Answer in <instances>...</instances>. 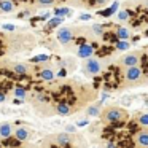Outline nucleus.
<instances>
[{
	"mask_svg": "<svg viewBox=\"0 0 148 148\" xmlns=\"http://www.w3.org/2000/svg\"><path fill=\"white\" fill-rule=\"evenodd\" d=\"M102 35H103V40H105V42H115V43L118 42V37L113 32H103Z\"/></svg>",
	"mask_w": 148,
	"mask_h": 148,
	"instance_id": "21",
	"label": "nucleus"
},
{
	"mask_svg": "<svg viewBox=\"0 0 148 148\" xmlns=\"http://www.w3.org/2000/svg\"><path fill=\"white\" fill-rule=\"evenodd\" d=\"M62 21H64V18H59V16H56V18H53V19H49L48 21V29H53V27H58V26H61L62 24Z\"/></svg>",
	"mask_w": 148,
	"mask_h": 148,
	"instance_id": "18",
	"label": "nucleus"
},
{
	"mask_svg": "<svg viewBox=\"0 0 148 148\" xmlns=\"http://www.w3.org/2000/svg\"><path fill=\"white\" fill-rule=\"evenodd\" d=\"M84 72L89 75H97L100 72V64L97 59H88L84 62Z\"/></svg>",
	"mask_w": 148,
	"mask_h": 148,
	"instance_id": "3",
	"label": "nucleus"
},
{
	"mask_svg": "<svg viewBox=\"0 0 148 148\" xmlns=\"http://www.w3.org/2000/svg\"><path fill=\"white\" fill-rule=\"evenodd\" d=\"M3 30H14L13 24H3Z\"/></svg>",
	"mask_w": 148,
	"mask_h": 148,
	"instance_id": "29",
	"label": "nucleus"
},
{
	"mask_svg": "<svg viewBox=\"0 0 148 148\" xmlns=\"http://www.w3.org/2000/svg\"><path fill=\"white\" fill-rule=\"evenodd\" d=\"M116 10H118V2H113V5H112V7H110V8H107V10H102L99 14H100V16H103V18H110V16H112V14L115 13Z\"/></svg>",
	"mask_w": 148,
	"mask_h": 148,
	"instance_id": "12",
	"label": "nucleus"
},
{
	"mask_svg": "<svg viewBox=\"0 0 148 148\" xmlns=\"http://www.w3.org/2000/svg\"><path fill=\"white\" fill-rule=\"evenodd\" d=\"M56 142H58L59 147H67L70 143V137H69V134H59L56 137Z\"/></svg>",
	"mask_w": 148,
	"mask_h": 148,
	"instance_id": "14",
	"label": "nucleus"
},
{
	"mask_svg": "<svg viewBox=\"0 0 148 148\" xmlns=\"http://www.w3.org/2000/svg\"><path fill=\"white\" fill-rule=\"evenodd\" d=\"M26 94H27V89H26V88H23L21 84L14 88V96H16L18 99H24V97H26Z\"/></svg>",
	"mask_w": 148,
	"mask_h": 148,
	"instance_id": "19",
	"label": "nucleus"
},
{
	"mask_svg": "<svg viewBox=\"0 0 148 148\" xmlns=\"http://www.w3.org/2000/svg\"><path fill=\"white\" fill-rule=\"evenodd\" d=\"M80 19H81V21H88V19H91V16H89V14H81Z\"/></svg>",
	"mask_w": 148,
	"mask_h": 148,
	"instance_id": "32",
	"label": "nucleus"
},
{
	"mask_svg": "<svg viewBox=\"0 0 148 148\" xmlns=\"http://www.w3.org/2000/svg\"><path fill=\"white\" fill-rule=\"evenodd\" d=\"M72 38H73V34H72L70 29H67V27H61V29H59V32H58V40L62 43V45L69 43Z\"/></svg>",
	"mask_w": 148,
	"mask_h": 148,
	"instance_id": "5",
	"label": "nucleus"
},
{
	"mask_svg": "<svg viewBox=\"0 0 148 148\" xmlns=\"http://www.w3.org/2000/svg\"><path fill=\"white\" fill-rule=\"evenodd\" d=\"M11 135H13V127H11V124L5 123V124L0 126V137L2 138H10Z\"/></svg>",
	"mask_w": 148,
	"mask_h": 148,
	"instance_id": "8",
	"label": "nucleus"
},
{
	"mask_svg": "<svg viewBox=\"0 0 148 148\" xmlns=\"http://www.w3.org/2000/svg\"><path fill=\"white\" fill-rule=\"evenodd\" d=\"M88 124V119H81V121L77 123V126H86Z\"/></svg>",
	"mask_w": 148,
	"mask_h": 148,
	"instance_id": "33",
	"label": "nucleus"
},
{
	"mask_svg": "<svg viewBox=\"0 0 148 148\" xmlns=\"http://www.w3.org/2000/svg\"><path fill=\"white\" fill-rule=\"evenodd\" d=\"M23 2H27V0H14V3H23Z\"/></svg>",
	"mask_w": 148,
	"mask_h": 148,
	"instance_id": "36",
	"label": "nucleus"
},
{
	"mask_svg": "<svg viewBox=\"0 0 148 148\" xmlns=\"http://www.w3.org/2000/svg\"><path fill=\"white\" fill-rule=\"evenodd\" d=\"M13 72L21 77V75H26L27 73V67L24 64H16V65H13Z\"/></svg>",
	"mask_w": 148,
	"mask_h": 148,
	"instance_id": "17",
	"label": "nucleus"
},
{
	"mask_svg": "<svg viewBox=\"0 0 148 148\" xmlns=\"http://www.w3.org/2000/svg\"><path fill=\"white\" fill-rule=\"evenodd\" d=\"M0 10L5 11V13L11 11L13 10V2H10V0H0Z\"/></svg>",
	"mask_w": 148,
	"mask_h": 148,
	"instance_id": "16",
	"label": "nucleus"
},
{
	"mask_svg": "<svg viewBox=\"0 0 148 148\" xmlns=\"http://www.w3.org/2000/svg\"><path fill=\"white\" fill-rule=\"evenodd\" d=\"M138 64V56L137 54H127L123 58V65L126 67H134V65Z\"/></svg>",
	"mask_w": 148,
	"mask_h": 148,
	"instance_id": "7",
	"label": "nucleus"
},
{
	"mask_svg": "<svg viewBox=\"0 0 148 148\" xmlns=\"http://www.w3.org/2000/svg\"><path fill=\"white\" fill-rule=\"evenodd\" d=\"M92 30H94V34H97V35H102L103 34V26L102 24H94Z\"/></svg>",
	"mask_w": 148,
	"mask_h": 148,
	"instance_id": "26",
	"label": "nucleus"
},
{
	"mask_svg": "<svg viewBox=\"0 0 148 148\" xmlns=\"http://www.w3.org/2000/svg\"><path fill=\"white\" fill-rule=\"evenodd\" d=\"M118 18H119V19H121V21H126V19H129L127 10H126V11H119V13H118Z\"/></svg>",
	"mask_w": 148,
	"mask_h": 148,
	"instance_id": "27",
	"label": "nucleus"
},
{
	"mask_svg": "<svg viewBox=\"0 0 148 148\" xmlns=\"http://www.w3.org/2000/svg\"><path fill=\"white\" fill-rule=\"evenodd\" d=\"M65 131H67V132H77V127H75V126H72V124H69L67 127H65Z\"/></svg>",
	"mask_w": 148,
	"mask_h": 148,
	"instance_id": "28",
	"label": "nucleus"
},
{
	"mask_svg": "<svg viewBox=\"0 0 148 148\" xmlns=\"http://www.w3.org/2000/svg\"><path fill=\"white\" fill-rule=\"evenodd\" d=\"M56 112H58L59 115H62V116H69L72 110H70V107H69L67 102H59L58 107H56Z\"/></svg>",
	"mask_w": 148,
	"mask_h": 148,
	"instance_id": "9",
	"label": "nucleus"
},
{
	"mask_svg": "<svg viewBox=\"0 0 148 148\" xmlns=\"http://www.w3.org/2000/svg\"><path fill=\"white\" fill-rule=\"evenodd\" d=\"M126 116H127V113L124 112V110L118 108V107H110V108H107L105 112H103L102 115V119L105 123H118V121H124Z\"/></svg>",
	"mask_w": 148,
	"mask_h": 148,
	"instance_id": "1",
	"label": "nucleus"
},
{
	"mask_svg": "<svg viewBox=\"0 0 148 148\" xmlns=\"http://www.w3.org/2000/svg\"><path fill=\"white\" fill-rule=\"evenodd\" d=\"M105 148H116V145H115V142H113V140H110V142H107V145H105Z\"/></svg>",
	"mask_w": 148,
	"mask_h": 148,
	"instance_id": "31",
	"label": "nucleus"
},
{
	"mask_svg": "<svg viewBox=\"0 0 148 148\" xmlns=\"http://www.w3.org/2000/svg\"><path fill=\"white\" fill-rule=\"evenodd\" d=\"M14 137H16V140H19V142L27 140V137H29V131H27L26 127H18L16 131H14Z\"/></svg>",
	"mask_w": 148,
	"mask_h": 148,
	"instance_id": "10",
	"label": "nucleus"
},
{
	"mask_svg": "<svg viewBox=\"0 0 148 148\" xmlns=\"http://www.w3.org/2000/svg\"><path fill=\"white\" fill-rule=\"evenodd\" d=\"M40 78L45 81H53L54 80V72L51 70V69H45V70L40 72Z\"/></svg>",
	"mask_w": 148,
	"mask_h": 148,
	"instance_id": "13",
	"label": "nucleus"
},
{
	"mask_svg": "<svg viewBox=\"0 0 148 148\" xmlns=\"http://www.w3.org/2000/svg\"><path fill=\"white\" fill-rule=\"evenodd\" d=\"M65 75H67V72H65V70H64V69H61V70H59V72H58V77H59V78H64V77H65Z\"/></svg>",
	"mask_w": 148,
	"mask_h": 148,
	"instance_id": "30",
	"label": "nucleus"
},
{
	"mask_svg": "<svg viewBox=\"0 0 148 148\" xmlns=\"http://www.w3.org/2000/svg\"><path fill=\"white\" fill-rule=\"evenodd\" d=\"M135 147L137 148H148V132L145 127L140 132H137V135H135Z\"/></svg>",
	"mask_w": 148,
	"mask_h": 148,
	"instance_id": "4",
	"label": "nucleus"
},
{
	"mask_svg": "<svg viewBox=\"0 0 148 148\" xmlns=\"http://www.w3.org/2000/svg\"><path fill=\"white\" fill-rule=\"evenodd\" d=\"M112 51H113V49H112V46H103V48H100L99 51H97V56H100V58H102V56L110 54Z\"/></svg>",
	"mask_w": 148,
	"mask_h": 148,
	"instance_id": "24",
	"label": "nucleus"
},
{
	"mask_svg": "<svg viewBox=\"0 0 148 148\" xmlns=\"http://www.w3.org/2000/svg\"><path fill=\"white\" fill-rule=\"evenodd\" d=\"M94 53H96L94 48L91 45H88V43H83V45H80V48H78V56L83 58V59H89Z\"/></svg>",
	"mask_w": 148,
	"mask_h": 148,
	"instance_id": "6",
	"label": "nucleus"
},
{
	"mask_svg": "<svg viewBox=\"0 0 148 148\" xmlns=\"http://www.w3.org/2000/svg\"><path fill=\"white\" fill-rule=\"evenodd\" d=\"M116 49H119V51H126V49H129L127 40H118V42H116Z\"/></svg>",
	"mask_w": 148,
	"mask_h": 148,
	"instance_id": "22",
	"label": "nucleus"
},
{
	"mask_svg": "<svg viewBox=\"0 0 148 148\" xmlns=\"http://www.w3.org/2000/svg\"><path fill=\"white\" fill-rule=\"evenodd\" d=\"M77 43L78 45H83V43H86V40L83 38V37H78V40H77Z\"/></svg>",
	"mask_w": 148,
	"mask_h": 148,
	"instance_id": "34",
	"label": "nucleus"
},
{
	"mask_svg": "<svg viewBox=\"0 0 148 148\" xmlns=\"http://www.w3.org/2000/svg\"><path fill=\"white\" fill-rule=\"evenodd\" d=\"M116 37H118V40H127L129 38V32L127 29H124V27H116Z\"/></svg>",
	"mask_w": 148,
	"mask_h": 148,
	"instance_id": "15",
	"label": "nucleus"
},
{
	"mask_svg": "<svg viewBox=\"0 0 148 148\" xmlns=\"http://www.w3.org/2000/svg\"><path fill=\"white\" fill-rule=\"evenodd\" d=\"M137 123L142 126V127L147 129L148 127V115H147V113H140V115H138V118H137Z\"/></svg>",
	"mask_w": 148,
	"mask_h": 148,
	"instance_id": "20",
	"label": "nucleus"
},
{
	"mask_svg": "<svg viewBox=\"0 0 148 148\" xmlns=\"http://www.w3.org/2000/svg\"><path fill=\"white\" fill-rule=\"evenodd\" d=\"M142 75H143V72H142L140 67H137V65H134V67H127L124 72V78L127 81H131V83H135V81H140Z\"/></svg>",
	"mask_w": 148,
	"mask_h": 148,
	"instance_id": "2",
	"label": "nucleus"
},
{
	"mask_svg": "<svg viewBox=\"0 0 148 148\" xmlns=\"http://www.w3.org/2000/svg\"><path fill=\"white\" fill-rule=\"evenodd\" d=\"M48 54H40V56H35V58H32V62L35 64V62H46L48 61Z\"/></svg>",
	"mask_w": 148,
	"mask_h": 148,
	"instance_id": "25",
	"label": "nucleus"
},
{
	"mask_svg": "<svg viewBox=\"0 0 148 148\" xmlns=\"http://www.w3.org/2000/svg\"><path fill=\"white\" fill-rule=\"evenodd\" d=\"M86 115L89 116V118H94V116L100 115V103H96V105H91V107H88V110H86Z\"/></svg>",
	"mask_w": 148,
	"mask_h": 148,
	"instance_id": "11",
	"label": "nucleus"
},
{
	"mask_svg": "<svg viewBox=\"0 0 148 148\" xmlns=\"http://www.w3.org/2000/svg\"><path fill=\"white\" fill-rule=\"evenodd\" d=\"M5 97H7V96H5V92H3V91H0V102H3Z\"/></svg>",
	"mask_w": 148,
	"mask_h": 148,
	"instance_id": "35",
	"label": "nucleus"
},
{
	"mask_svg": "<svg viewBox=\"0 0 148 148\" xmlns=\"http://www.w3.org/2000/svg\"><path fill=\"white\" fill-rule=\"evenodd\" d=\"M69 13H70V10H69V8H65V7H62V8H56V10H54V14H56V16H59V18L67 16Z\"/></svg>",
	"mask_w": 148,
	"mask_h": 148,
	"instance_id": "23",
	"label": "nucleus"
}]
</instances>
